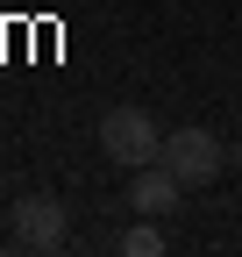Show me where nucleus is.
I'll list each match as a JSON object with an SVG mask.
<instances>
[{"label": "nucleus", "instance_id": "3", "mask_svg": "<svg viewBox=\"0 0 242 257\" xmlns=\"http://www.w3.org/2000/svg\"><path fill=\"white\" fill-rule=\"evenodd\" d=\"M64 236H72V207L57 193H28V200L8 207V243L14 250H64Z\"/></svg>", "mask_w": 242, "mask_h": 257}, {"label": "nucleus", "instance_id": "2", "mask_svg": "<svg viewBox=\"0 0 242 257\" xmlns=\"http://www.w3.org/2000/svg\"><path fill=\"white\" fill-rule=\"evenodd\" d=\"M100 150L114 157V165H157V150H164V128L150 121V107H107L100 114Z\"/></svg>", "mask_w": 242, "mask_h": 257}, {"label": "nucleus", "instance_id": "5", "mask_svg": "<svg viewBox=\"0 0 242 257\" xmlns=\"http://www.w3.org/2000/svg\"><path fill=\"white\" fill-rule=\"evenodd\" d=\"M121 250H128V257H157V250H164V229H150V214H142V229L121 236Z\"/></svg>", "mask_w": 242, "mask_h": 257}, {"label": "nucleus", "instance_id": "1", "mask_svg": "<svg viewBox=\"0 0 242 257\" xmlns=\"http://www.w3.org/2000/svg\"><path fill=\"white\" fill-rule=\"evenodd\" d=\"M157 165H171L178 172V186H186V193H200V186H214L221 172H235V150L214 136V128H171V136H164V150H157Z\"/></svg>", "mask_w": 242, "mask_h": 257}, {"label": "nucleus", "instance_id": "4", "mask_svg": "<svg viewBox=\"0 0 242 257\" xmlns=\"http://www.w3.org/2000/svg\"><path fill=\"white\" fill-rule=\"evenodd\" d=\"M178 200H186V186H178L171 165H136V179H128V207H136V214L157 221V214H171Z\"/></svg>", "mask_w": 242, "mask_h": 257}, {"label": "nucleus", "instance_id": "6", "mask_svg": "<svg viewBox=\"0 0 242 257\" xmlns=\"http://www.w3.org/2000/svg\"><path fill=\"white\" fill-rule=\"evenodd\" d=\"M235 179H242V143H235Z\"/></svg>", "mask_w": 242, "mask_h": 257}]
</instances>
